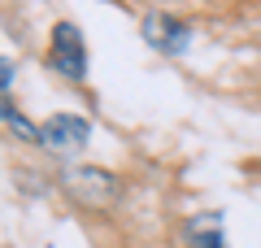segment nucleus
I'll return each instance as SVG.
<instances>
[{
    "instance_id": "nucleus-5",
    "label": "nucleus",
    "mask_w": 261,
    "mask_h": 248,
    "mask_svg": "<svg viewBox=\"0 0 261 248\" xmlns=\"http://www.w3.org/2000/svg\"><path fill=\"white\" fill-rule=\"evenodd\" d=\"M183 235H187V248H231L222 231V213H196L183 227Z\"/></svg>"
},
{
    "instance_id": "nucleus-6",
    "label": "nucleus",
    "mask_w": 261,
    "mask_h": 248,
    "mask_svg": "<svg viewBox=\"0 0 261 248\" xmlns=\"http://www.w3.org/2000/svg\"><path fill=\"white\" fill-rule=\"evenodd\" d=\"M5 127H9L13 135H22V139H27V144H39V127H35V122H27V118H22V113H13V118L5 122Z\"/></svg>"
},
{
    "instance_id": "nucleus-3",
    "label": "nucleus",
    "mask_w": 261,
    "mask_h": 248,
    "mask_svg": "<svg viewBox=\"0 0 261 248\" xmlns=\"http://www.w3.org/2000/svg\"><path fill=\"white\" fill-rule=\"evenodd\" d=\"M87 139H92V122L79 113H53L39 127V148H53V153H74Z\"/></svg>"
},
{
    "instance_id": "nucleus-4",
    "label": "nucleus",
    "mask_w": 261,
    "mask_h": 248,
    "mask_svg": "<svg viewBox=\"0 0 261 248\" xmlns=\"http://www.w3.org/2000/svg\"><path fill=\"white\" fill-rule=\"evenodd\" d=\"M65 187L87 205H109L118 196V179L109 170H100V165H70L65 170Z\"/></svg>"
},
{
    "instance_id": "nucleus-7",
    "label": "nucleus",
    "mask_w": 261,
    "mask_h": 248,
    "mask_svg": "<svg viewBox=\"0 0 261 248\" xmlns=\"http://www.w3.org/2000/svg\"><path fill=\"white\" fill-rule=\"evenodd\" d=\"M13 113H18V109H13V101H9V96H5V92H0V122H9Z\"/></svg>"
},
{
    "instance_id": "nucleus-2",
    "label": "nucleus",
    "mask_w": 261,
    "mask_h": 248,
    "mask_svg": "<svg viewBox=\"0 0 261 248\" xmlns=\"http://www.w3.org/2000/svg\"><path fill=\"white\" fill-rule=\"evenodd\" d=\"M140 35H144L148 48H157V53H166V57L187 53V44H192V27L178 22V18H170V13H144Z\"/></svg>"
},
{
    "instance_id": "nucleus-8",
    "label": "nucleus",
    "mask_w": 261,
    "mask_h": 248,
    "mask_svg": "<svg viewBox=\"0 0 261 248\" xmlns=\"http://www.w3.org/2000/svg\"><path fill=\"white\" fill-rule=\"evenodd\" d=\"M9 83H13V65H5V61H0V92H5Z\"/></svg>"
},
{
    "instance_id": "nucleus-1",
    "label": "nucleus",
    "mask_w": 261,
    "mask_h": 248,
    "mask_svg": "<svg viewBox=\"0 0 261 248\" xmlns=\"http://www.w3.org/2000/svg\"><path fill=\"white\" fill-rule=\"evenodd\" d=\"M48 65L57 74H65L70 83H83L87 79V44H83V31L74 22H57L53 39H48Z\"/></svg>"
}]
</instances>
